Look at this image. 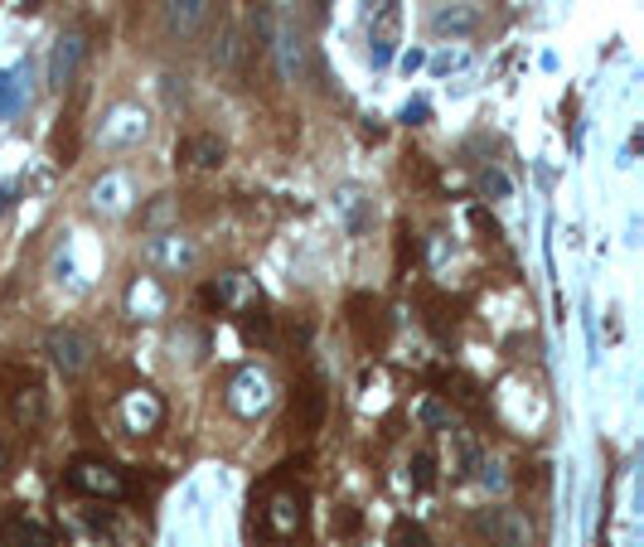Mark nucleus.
<instances>
[{
    "label": "nucleus",
    "instance_id": "f257e3e1",
    "mask_svg": "<svg viewBox=\"0 0 644 547\" xmlns=\"http://www.w3.org/2000/svg\"><path fill=\"white\" fill-rule=\"evenodd\" d=\"M68 484L78 494H92V500H127L131 494V480H127V470L112 466V460H102V456H78L68 466Z\"/></svg>",
    "mask_w": 644,
    "mask_h": 547
},
{
    "label": "nucleus",
    "instance_id": "f03ea898",
    "mask_svg": "<svg viewBox=\"0 0 644 547\" xmlns=\"http://www.w3.org/2000/svg\"><path fill=\"white\" fill-rule=\"evenodd\" d=\"M476 533L490 547H533V543H538V533H533V518L524 514V508H514V504L480 508V514H476Z\"/></svg>",
    "mask_w": 644,
    "mask_h": 547
},
{
    "label": "nucleus",
    "instance_id": "7ed1b4c3",
    "mask_svg": "<svg viewBox=\"0 0 644 547\" xmlns=\"http://www.w3.org/2000/svg\"><path fill=\"white\" fill-rule=\"evenodd\" d=\"M44 354H48V363H54L58 373H64V379H83V373L92 369V359H97V344L78 330V325H58V330L44 335Z\"/></svg>",
    "mask_w": 644,
    "mask_h": 547
},
{
    "label": "nucleus",
    "instance_id": "20e7f679",
    "mask_svg": "<svg viewBox=\"0 0 644 547\" xmlns=\"http://www.w3.org/2000/svg\"><path fill=\"white\" fill-rule=\"evenodd\" d=\"M272 403H276V387L262 369H238L233 373V383H228V412H233V417L258 422V417L272 412Z\"/></svg>",
    "mask_w": 644,
    "mask_h": 547
},
{
    "label": "nucleus",
    "instance_id": "39448f33",
    "mask_svg": "<svg viewBox=\"0 0 644 547\" xmlns=\"http://www.w3.org/2000/svg\"><path fill=\"white\" fill-rule=\"evenodd\" d=\"M145 131H151V117H145L137 102H117L112 112L97 121L92 141L102 145V151H127V145H141L145 141Z\"/></svg>",
    "mask_w": 644,
    "mask_h": 547
},
{
    "label": "nucleus",
    "instance_id": "423d86ee",
    "mask_svg": "<svg viewBox=\"0 0 644 547\" xmlns=\"http://www.w3.org/2000/svg\"><path fill=\"white\" fill-rule=\"evenodd\" d=\"M218 0H161V30L170 40H199L214 20Z\"/></svg>",
    "mask_w": 644,
    "mask_h": 547
},
{
    "label": "nucleus",
    "instance_id": "0eeeda50",
    "mask_svg": "<svg viewBox=\"0 0 644 547\" xmlns=\"http://www.w3.org/2000/svg\"><path fill=\"white\" fill-rule=\"evenodd\" d=\"M262 524L272 538H296L301 524H306V500L296 490H272L266 494V508H262Z\"/></svg>",
    "mask_w": 644,
    "mask_h": 547
},
{
    "label": "nucleus",
    "instance_id": "6e6552de",
    "mask_svg": "<svg viewBox=\"0 0 644 547\" xmlns=\"http://www.w3.org/2000/svg\"><path fill=\"white\" fill-rule=\"evenodd\" d=\"M83 54H88V34H83V30H64L54 40V54H48V83H54L58 92H64L68 83L78 78Z\"/></svg>",
    "mask_w": 644,
    "mask_h": 547
},
{
    "label": "nucleus",
    "instance_id": "1a4fd4ad",
    "mask_svg": "<svg viewBox=\"0 0 644 547\" xmlns=\"http://www.w3.org/2000/svg\"><path fill=\"white\" fill-rule=\"evenodd\" d=\"M121 422H127V431H155L165 422V403H161V393L155 387H131L127 397H121Z\"/></svg>",
    "mask_w": 644,
    "mask_h": 547
},
{
    "label": "nucleus",
    "instance_id": "9d476101",
    "mask_svg": "<svg viewBox=\"0 0 644 547\" xmlns=\"http://www.w3.org/2000/svg\"><path fill=\"white\" fill-rule=\"evenodd\" d=\"M145 258H151L155 266H165V272H189L194 266V242L179 238V233H151V242H145Z\"/></svg>",
    "mask_w": 644,
    "mask_h": 547
},
{
    "label": "nucleus",
    "instance_id": "9b49d317",
    "mask_svg": "<svg viewBox=\"0 0 644 547\" xmlns=\"http://www.w3.org/2000/svg\"><path fill=\"white\" fill-rule=\"evenodd\" d=\"M0 547H58V543H54V533L48 528H40L30 514H20L15 508V514L0 518Z\"/></svg>",
    "mask_w": 644,
    "mask_h": 547
},
{
    "label": "nucleus",
    "instance_id": "f8f14e48",
    "mask_svg": "<svg viewBox=\"0 0 644 547\" xmlns=\"http://www.w3.org/2000/svg\"><path fill=\"white\" fill-rule=\"evenodd\" d=\"M170 306V296H165V286L155 282V276H137L127 291V310L137 315V320H161Z\"/></svg>",
    "mask_w": 644,
    "mask_h": 547
},
{
    "label": "nucleus",
    "instance_id": "ddd939ff",
    "mask_svg": "<svg viewBox=\"0 0 644 547\" xmlns=\"http://www.w3.org/2000/svg\"><path fill=\"white\" fill-rule=\"evenodd\" d=\"M179 161H185L189 169H218L228 161V141L214 136V131H199V136H189L185 145H179Z\"/></svg>",
    "mask_w": 644,
    "mask_h": 547
},
{
    "label": "nucleus",
    "instance_id": "4468645a",
    "mask_svg": "<svg viewBox=\"0 0 644 547\" xmlns=\"http://www.w3.org/2000/svg\"><path fill=\"white\" fill-rule=\"evenodd\" d=\"M325 422V387L320 383H306L296 393V407H291V427H296V436H315Z\"/></svg>",
    "mask_w": 644,
    "mask_h": 547
},
{
    "label": "nucleus",
    "instance_id": "2eb2a0df",
    "mask_svg": "<svg viewBox=\"0 0 644 547\" xmlns=\"http://www.w3.org/2000/svg\"><path fill=\"white\" fill-rule=\"evenodd\" d=\"M92 209L97 214H127L131 209V179L127 175H102L92 185Z\"/></svg>",
    "mask_w": 644,
    "mask_h": 547
},
{
    "label": "nucleus",
    "instance_id": "dca6fc26",
    "mask_svg": "<svg viewBox=\"0 0 644 547\" xmlns=\"http://www.w3.org/2000/svg\"><path fill=\"white\" fill-rule=\"evenodd\" d=\"M272 48H276V58H282V73L286 78H301L306 73V40H301L296 30H272Z\"/></svg>",
    "mask_w": 644,
    "mask_h": 547
},
{
    "label": "nucleus",
    "instance_id": "f3484780",
    "mask_svg": "<svg viewBox=\"0 0 644 547\" xmlns=\"http://www.w3.org/2000/svg\"><path fill=\"white\" fill-rule=\"evenodd\" d=\"M10 412H15V422H20L24 431L44 427V417H48V397H44V387H40V383L20 387V393H15V403H10Z\"/></svg>",
    "mask_w": 644,
    "mask_h": 547
},
{
    "label": "nucleus",
    "instance_id": "a211bd4d",
    "mask_svg": "<svg viewBox=\"0 0 644 547\" xmlns=\"http://www.w3.org/2000/svg\"><path fill=\"white\" fill-rule=\"evenodd\" d=\"M476 24H480V10L466 6V0H460V6L436 10V15H432V30H436V34H470Z\"/></svg>",
    "mask_w": 644,
    "mask_h": 547
},
{
    "label": "nucleus",
    "instance_id": "6ab92c4d",
    "mask_svg": "<svg viewBox=\"0 0 644 547\" xmlns=\"http://www.w3.org/2000/svg\"><path fill=\"white\" fill-rule=\"evenodd\" d=\"M179 218V199L175 194H155L151 204H145V214H141V223L151 228V233H170V223Z\"/></svg>",
    "mask_w": 644,
    "mask_h": 547
},
{
    "label": "nucleus",
    "instance_id": "aec40b11",
    "mask_svg": "<svg viewBox=\"0 0 644 547\" xmlns=\"http://www.w3.org/2000/svg\"><path fill=\"white\" fill-rule=\"evenodd\" d=\"M214 64L228 68V73H238V64H242V40H238V30H223V40H218V48H214Z\"/></svg>",
    "mask_w": 644,
    "mask_h": 547
},
{
    "label": "nucleus",
    "instance_id": "412c9836",
    "mask_svg": "<svg viewBox=\"0 0 644 547\" xmlns=\"http://www.w3.org/2000/svg\"><path fill=\"white\" fill-rule=\"evenodd\" d=\"M417 422H422V427H432V431H456L451 427V412L441 407V397H427V403L417 407Z\"/></svg>",
    "mask_w": 644,
    "mask_h": 547
},
{
    "label": "nucleus",
    "instance_id": "4be33fe9",
    "mask_svg": "<svg viewBox=\"0 0 644 547\" xmlns=\"http://www.w3.org/2000/svg\"><path fill=\"white\" fill-rule=\"evenodd\" d=\"M393 543H397V547H432L427 528H422V524H407V518L393 528Z\"/></svg>",
    "mask_w": 644,
    "mask_h": 547
},
{
    "label": "nucleus",
    "instance_id": "5701e85b",
    "mask_svg": "<svg viewBox=\"0 0 644 547\" xmlns=\"http://www.w3.org/2000/svg\"><path fill=\"white\" fill-rule=\"evenodd\" d=\"M480 189L490 194V199H509V175H504V169H484V175H480Z\"/></svg>",
    "mask_w": 644,
    "mask_h": 547
},
{
    "label": "nucleus",
    "instance_id": "b1692460",
    "mask_svg": "<svg viewBox=\"0 0 644 547\" xmlns=\"http://www.w3.org/2000/svg\"><path fill=\"white\" fill-rule=\"evenodd\" d=\"M412 480H417L422 490H427V484H432V456H427V451H417V456H412Z\"/></svg>",
    "mask_w": 644,
    "mask_h": 547
},
{
    "label": "nucleus",
    "instance_id": "393cba45",
    "mask_svg": "<svg viewBox=\"0 0 644 547\" xmlns=\"http://www.w3.org/2000/svg\"><path fill=\"white\" fill-rule=\"evenodd\" d=\"M10 97H15V73H0V112L10 107Z\"/></svg>",
    "mask_w": 644,
    "mask_h": 547
},
{
    "label": "nucleus",
    "instance_id": "a878e982",
    "mask_svg": "<svg viewBox=\"0 0 644 547\" xmlns=\"http://www.w3.org/2000/svg\"><path fill=\"white\" fill-rule=\"evenodd\" d=\"M10 466H15V456H10V446H6V441H0V480H6V475H10Z\"/></svg>",
    "mask_w": 644,
    "mask_h": 547
}]
</instances>
